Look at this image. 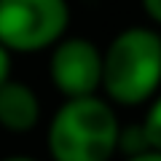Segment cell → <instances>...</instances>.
<instances>
[{"mask_svg":"<svg viewBox=\"0 0 161 161\" xmlns=\"http://www.w3.org/2000/svg\"><path fill=\"white\" fill-rule=\"evenodd\" d=\"M161 92V32L148 24L118 30L102 48V94L115 108H142Z\"/></svg>","mask_w":161,"mask_h":161,"instance_id":"6da1fadb","label":"cell"},{"mask_svg":"<svg viewBox=\"0 0 161 161\" xmlns=\"http://www.w3.org/2000/svg\"><path fill=\"white\" fill-rule=\"evenodd\" d=\"M121 121L102 94L64 99L46 126L51 161H113L118 156Z\"/></svg>","mask_w":161,"mask_h":161,"instance_id":"7a4b0ae2","label":"cell"},{"mask_svg":"<svg viewBox=\"0 0 161 161\" xmlns=\"http://www.w3.org/2000/svg\"><path fill=\"white\" fill-rule=\"evenodd\" d=\"M67 0H0V43L11 54H38L70 30Z\"/></svg>","mask_w":161,"mask_h":161,"instance_id":"3957f363","label":"cell"},{"mask_svg":"<svg viewBox=\"0 0 161 161\" xmlns=\"http://www.w3.org/2000/svg\"><path fill=\"white\" fill-rule=\"evenodd\" d=\"M48 80L64 99L99 94L102 48L83 35H64L48 48Z\"/></svg>","mask_w":161,"mask_h":161,"instance_id":"277c9868","label":"cell"},{"mask_svg":"<svg viewBox=\"0 0 161 161\" xmlns=\"http://www.w3.org/2000/svg\"><path fill=\"white\" fill-rule=\"evenodd\" d=\"M40 97L30 83L19 78H8L0 86V129L11 134H27L40 124Z\"/></svg>","mask_w":161,"mask_h":161,"instance_id":"5b68a950","label":"cell"},{"mask_svg":"<svg viewBox=\"0 0 161 161\" xmlns=\"http://www.w3.org/2000/svg\"><path fill=\"white\" fill-rule=\"evenodd\" d=\"M140 126H142L145 140H148L150 148L161 150V92L145 105V115L140 121Z\"/></svg>","mask_w":161,"mask_h":161,"instance_id":"8992f818","label":"cell"},{"mask_svg":"<svg viewBox=\"0 0 161 161\" xmlns=\"http://www.w3.org/2000/svg\"><path fill=\"white\" fill-rule=\"evenodd\" d=\"M148 140H145V132L140 124H132V126H121V137H118V153L126 158V156H137L142 150H148Z\"/></svg>","mask_w":161,"mask_h":161,"instance_id":"52a82bcc","label":"cell"},{"mask_svg":"<svg viewBox=\"0 0 161 161\" xmlns=\"http://www.w3.org/2000/svg\"><path fill=\"white\" fill-rule=\"evenodd\" d=\"M14 75V54L0 43V86Z\"/></svg>","mask_w":161,"mask_h":161,"instance_id":"ba28073f","label":"cell"},{"mask_svg":"<svg viewBox=\"0 0 161 161\" xmlns=\"http://www.w3.org/2000/svg\"><path fill=\"white\" fill-rule=\"evenodd\" d=\"M140 6H142L145 16H148L156 27H161V0H140Z\"/></svg>","mask_w":161,"mask_h":161,"instance_id":"9c48e42d","label":"cell"},{"mask_svg":"<svg viewBox=\"0 0 161 161\" xmlns=\"http://www.w3.org/2000/svg\"><path fill=\"white\" fill-rule=\"evenodd\" d=\"M124 161H161V150L148 148V150H142V153H137V156H126Z\"/></svg>","mask_w":161,"mask_h":161,"instance_id":"30bf717a","label":"cell"},{"mask_svg":"<svg viewBox=\"0 0 161 161\" xmlns=\"http://www.w3.org/2000/svg\"><path fill=\"white\" fill-rule=\"evenodd\" d=\"M0 161H38V158H32V156H24V153H16V156H6V158H0Z\"/></svg>","mask_w":161,"mask_h":161,"instance_id":"8fae6325","label":"cell"}]
</instances>
